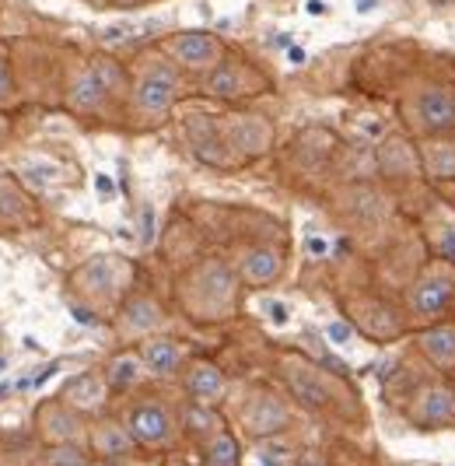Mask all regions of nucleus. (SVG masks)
I'll list each match as a JSON object with an SVG mask.
<instances>
[{
    "instance_id": "22",
    "label": "nucleus",
    "mask_w": 455,
    "mask_h": 466,
    "mask_svg": "<svg viewBox=\"0 0 455 466\" xmlns=\"http://www.w3.org/2000/svg\"><path fill=\"white\" fill-rule=\"evenodd\" d=\"M144 372V361H140V354H119L113 358V365H109V386L113 390H130L136 379Z\"/></svg>"
},
{
    "instance_id": "27",
    "label": "nucleus",
    "mask_w": 455,
    "mask_h": 466,
    "mask_svg": "<svg viewBox=\"0 0 455 466\" xmlns=\"http://www.w3.org/2000/svg\"><path fill=\"white\" fill-rule=\"evenodd\" d=\"M0 221H28V208H25L22 193L0 183Z\"/></svg>"
},
{
    "instance_id": "30",
    "label": "nucleus",
    "mask_w": 455,
    "mask_h": 466,
    "mask_svg": "<svg viewBox=\"0 0 455 466\" xmlns=\"http://www.w3.org/2000/svg\"><path fill=\"white\" fill-rule=\"evenodd\" d=\"M434 249L441 253L445 259H455V221L434 228Z\"/></svg>"
},
{
    "instance_id": "39",
    "label": "nucleus",
    "mask_w": 455,
    "mask_h": 466,
    "mask_svg": "<svg viewBox=\"0 0 455 466\" xmlns=\"http://www.w3.org/2000/svg\"><path fill=\"white\" fill-rule=\"evenodd\" d=\"M113 4H140V0H113Z\"/></svg>"
},
{
    "instance_id": "7",
    "label": "nucleus",
    "mask_w": 455,
    "mask_h": 466,
    "mask_svg": "<svg viewBox=\"0 0 455 466\" xmlns=\"http://www.w3.org/2000/svg\"><path fill=\"white\" fill-rule=\"evenodd\" d=\"M284 382L291 386V393L298 397V403H305V407H312V410H322V407H329L333 403V390H329V382L322 379L316 365H308V361H284Z\"/></svg>"
},
{
    "instance_id": "4",
    "label": "nucleus",
    "mask_w": 455,
    "mask_h": 466,
    "mask_svg": "<svg viewBox=\"0 0 455 466\" xmlns=\"http://www.w3.org/2000/svg\"><path fill=\"white\" fill-rule=\"evenodd\" d=\"M126 428L136 439V445H165L176 431L172 410L158 400H140L126 414Z\"/></svg>"
},
{
    "instance_id": "9",
    "label": "nucleus",
    "mask_w": 455,
    "mask_h": 466,
    "mask_svg": "<svg viewBox=\"0 0 455 466\" xmlns=\"http://www.w3.org/2000/svg\"><path fill=\"white\" fill-rule=\"evenodd\" d=\"M225 390H228L225 372L217 365H210V361L189 365V372H186V393L197 400V403L214 407L217 400H225Z\"/></svg>"
},
{
    "instance_id": "15",
    "label": "nucleus",
    "mask_w": 455,
    "mask_h": 466,
    "mask_svg": "<svg viewBox=\"0 0 455 466\" xmlns=\"http://www.w3.org/2000/svg\"><path fill=\"white\" fill-rule=\"evenodd\" d=\"M231 147H238L242 155H263L270 147V127L256 116H242L231 123Z\"/></svg>"
},
{
    "instance_id": "32",
    "label": "nucleus",
    "mask_w": 455,
    "mask_h": 466,
    "mask_svg": "<svg viewBox=\"0 0 455 466\" xmlns=\"http://www.w3.org/2000/svg\"><path fill=\"white\" fill-rule=\"evenodd\" d=\"M308 253H312V257H326V253H329V242H326V238H308Z\"/></svg>"
},
{
    "instance_id": "40",
    "label": "nucleus",
    "mask_w": 455,
    "mask_h": 466,
    "mask_svg": "<svg viewBox=\"0 0 455 466\" xmlns=\"http://www.w3.org/2000/svg\"><path fill=\"white\" fill-rule=\"evenodd\" d=\"M4 369H7V361H4V358H0V372H4Z\"/></svg>"
},
{
    "instance_id": "31",
    "label": "nucleus",
    "mask_w": 455,
    "mask_h": 466,
    "mask_svg": "<svg viewBox=\"0 0 455 466\" xmlns=\"http://www.w3.org/2000/svg\"><path fill=\"white\" fill-rule=\"evenodd\" d=\"M326 337H329V344L343 348V344H347V340L354 337V327H350V323H340V319H337V323H329V327H326Z\"/></svg>"
},
{
    "instance_id": "36",
    "label": "nucleus",
    "mask_w": 455,
    "mask_h": 466,
    "mask_svg": "<svg viewBox=\"0 0 455 466\" xmlns=\"http://www.w3.org/2000/svg\"><path fill=\"white\" fill-rule=\"evenodd\" d=\"M354 7H358L361 15H368V11H375V7H379V0H354Z\"/></svg>"
},
{
    "instance_id": "34",
    "label": "nucleus",
    "mask_w": 455,
    "mask_h": 466,
    "mask_svg": "<svg viewBox=\"0 0 455 466\" xmlns=\"http://www.w3.org/2000/svg\"><path fill=\"white\" fill-rule=\"evenodd\" d=\"M11 95V77H7V70H4V64H0V102Z\"/></svg>"
},
{
    "instance_id": "28",
    "label": "nucleus",
    "mask_w": 455,
    "mask_h": 466,
    "mask_svg": "<svg viewBox=\"0 0 455 466\" xmlns=\"http://www.w3.org/2000/svg\"><path fill=\"white\" fill-rule=\"evenodd\" d=\"M91 70H95V77L106 85V92L109 95H116V92H123V85H126V74H123V67L119 64H113V60H95L91 64Z\"/></svg>"
},
{
    "instance_id": "18",
    "label": "nucleus",
    "mask_w": 455,
    "mask_h": 466,
    "mask_svg": "<svg viewBox=\"0 0 455 466\" xmlns=\"http://www.w3.org/2000/svg\"><path fill=\"white\" fill-rule=\"evenodd\" d=\"M161 305L155 299H147V295H136L126 302L123 309V329H130V333H151V329L161 327Z\"/></svg>"
},
{
    "instance_id": "16",
    "label": "nucleus",
    "mask_w": 455,
    "mask_h": 466,
    "mask_svg": "<svg viewBox=\"0 0 455 466\" xmlns=\"http://www.w3.org/2000/svg\"><path fill=\"white\" fill-rule=\"evenodd\" d=\"M420 168L438 179V183H445V179H455V144L452 140H428L424 147H420Z\"/></svg>"
},
{
    "instance_id": "6",
    "label": "nucleus",
    "mask_w": 455,
    "mask_h": 466,
    "mask_svg": "<svg viewBox=\"0 0 455 466\" xmlns=\"http://www.w3.org/2000/svg\"><path fill=\"white\" fill-rule=\"evenodd\" d=\"M242 424H246V431L256 435V439H270V435L284 431L291 424V410H288L284 400L273 397V393H256L242 407Z\"/></svg>"
},
{
    "instance_id": "1",
    "label": "nucleus",
    "mask_w": 455,
    "mask_h": 466,
    "mask_svg": "<svg viewBox=\"0 0 455 466\" xmlns=\"http://www.w3.org/2000/svg\"><path fill=\"white\" fill-rule=\"evenodd\" d=\"M455 299L452 270H428L410 288V312L417 319H438Z\"/></svg>"
},
{
    "instance_id": "20",
    "label": "nucleus",
    "mask_w": 455,
    "mask_h": 466,
    "mask_svg": "<svg viewBox=\"0 0 455 466\" xmlns=\"http://www.w3.org/2000/svg\"><path fill=\"white\" fill-rule=\"evenodd\" d=\"M67 400L74 403V407L91 410V407H98V403L106 400V382L95 379V375H81V379H74V382L67 386Z\"/></svg>"
},
{
    "instance_id": "19",
    "label": "nucleus",
    "mask_w": 455,
    "mask_h": 466,
    "mask_svg": "<svg viewBox=\"0 0 455 466\" xmlns=\"http://www.w3.org/2000/svg\"><path fill=\"white\" fill-rule=\"evenodd\" d=\"M200 288H204L207 302H228L231 291H235V278H231V270H228L225 263L210 259L200 270Z\"/></svg>"
},
{
    "instance_id": "13",
    "label": "nucleus",
    "mask_w": 455,
    "mask_h": 466,
    "mask_svg": "<svg viewBox=\"0 0 455 466\" xmlns=\"http://www.w3.org/2000/svg\"><path fill=\"white\" fill-rule=\"evenodd\" d=\"M417 348L420 354L438 365V369H455V327L452 323H438V327L424 329L417 337Z\"/></svg>"
},
{
    "instance_id": "21",
    "label": "nucleus",
    "mask_w": 455,
    "mask_h": 466,
    "mask_svg": "<svg viewBox=\"0 0 455 466\" xmlns=\"http://www.w3.org/2000/svg\"><path fill=\"white\" fill-rule=\"evenodd\" d=\"M207 92L217 95V98H235V95L246 92V85H242V70L238 67H214V74L207 77Z\"/></svg>"
},
{
    "instance_id": "10",
    "label": "nucleus",
    "mask_w": 455,
    "mask_h": 466,
    "mask_svg": "<svg viewBox=\"0 0 455 466\" xmlns=\"http://www.w3.org/2000/svg\"><path fill=\"white\" fill-rule=\"evenodd\" d=\"M379 168L389 179H407V176H413L420 168V151H413L410 140L392 137L379 147Z\"/></svg>"
},
{
    "instance_id": "38",
    "label": "nucleus",
    "mask_w": 455,
    "mask_h": 466,
    "mask_svg": "<svg viewBox=\"0 0 455 466\" xmlns=\"http://www.w3.org/2000/svg\"><path fill=\"white\" fill-rule=\"evenodd\" d=\"M7 137V123H4V119H0V140Z\"/></svg>"
},
{
    "instance_id": "26",
    "label": "nucleus",
    "mask_w": 455,
    "mask_h": 466,
    "mask_svg": "<svg viewBox=\"0 0 455 466\" xmlns=\"http://www.w3.org/2000/svg\"><path fill=\"white\" fill-rule=\"evenodd\" d=\"M49 420H53V424H46V431H49L56 442H77L81 424H77L74 414H67V410H49Z\"/></svg>"
},
{
    "instance_id": "24",
    "label": "nucleus",
    "mask_w": 455,
    "mask_h": 466,
    "mask_svg": "<svg viewBox=\"0 0 455 466\" xmlns=\"http://www.w3.org/2000/svg\"><path fill=\"white\" fill-rule=\"evenodd\" d=\"M46 466H91V460L77 442H56L46 456Z\"/></svg>"
},
{
    "instance_id": "23",
    "label": "nucleus",
    "mask_w": 455,
    "mask_h": 466,
    "mask_svg": "<svg viewBox=\"0 0 455 466\" xmlns=\"http://www.w3.org/2000/svg\"><path fill=\"white\" fill-rule=\"evenodd\" d=\"M235 463H238V442H235V435L217 431V435L207 442L204 466H235Z\"/></svg>"
},
{
    "instance_id": "2",
    "label": "nucleus",
    "mask_w": 455,
    "mask_h": 466,
    "mask_svg": "<svg viewBox=\"0 0 455 466\" xmlns=\"http://www.w3.org/2000/svg\"><path fill=\"white\" fill-rule=\"evenodd\" d=\"M176 92H179V74L168 64H155V67L144 70V77L136 81L134 102L144 116H161L176 102Z\"/></svg>"
},
{
    "instance_id": "25",
    "label": "nucleus",
    "mask_w": 455,
    "mask_h": 466,
    "mask_svg": "<svg viewBox=\"0 0 455 466\" xmlns=\"http://www.w3.org/2000/svg\"><path fill=\"white\" fill-rule=\"evenodd\" d=\"M155 28V22H144V25H134V22H123V25H109V28H102L98 32V39L102 43H134V39H140V35H147Z\"/></svg>"
},
{
    "instance_id": "37",
    "label": "nucleus",
    "mask_w": 455,
    "mask_h": 466,
    "mask_svg": "<svg viewBox=\"0 0 455 466\" xmlns=\"http://www.w3.org/2000/svg\"><path fill=\"white\" fill-rule=\"evenodd\" d=\"M288 60H291V64H305V49H291V53H288Z\"/></svg>"
},
{
    "instance_id": "3",
    "label": "nucleus",
    "mask_w": 455,
    "mask_h": 466,
    "mask_svg": "<svg viewBox=\"0 0 455 466\" xmlns=\"http://www.w3.org/2000/svg\"><path fill=\"white\" fill-rule=\"evenodd\" d=\"M413 113H417V123L424 127V134L445 137L455 130V92L428 85L413 95Z\"/></svg>"
},
{
    "instance_id": "29",
    "label": "nucleus",
    "mask_w": 455,
    "mask_h": 466,
    "mask_svg": "<svg viewBox=\"0 0 455 466\" xmlns=\"http://www.w3.org/2000/svg\"><path fill=\"white\" fill-rule=\"evenodd\" d=\"M186 424H189V431L204 435V431H214L217 418H214V410H210L207 403H197V400H193V407L186 410Z\"/></svg>"
},
{
    "instance_id": "8",
    "label": "nucleus",
    "mask_w": 455,
    "mask_h": 466,
    "mask_svg": "<svg viewBox=\"0 0 455 466\" xmlns=\"http://www.w3.org/2000/svg\"><path fill=\"white\" fill-rule=\"evenodd\" d=\"M168 53L189 70H207L221 60V43L207 32H182L168 43Z\"/></svg>"
},
{
    "instance_id": "17",
    "label": "nucleus",
    "mask_w": 455,
    "mask_h": 466,
    "mask_svg": "<svg viewBox=\"0 0 455 466\" xmlns=\"http://www.w3.org/2000/svg\"><path fill=\"white\" fill-rule=\"evenodd\" d=\"M106 98H109V92H106V85L95 77V70H85L77 81H74V88H70L67 95V106L70 109H77V113H95V109H102L106 106Z\"/></svg>"
},
{
    "instance_id": "14",
    "label": "nucleus",
    "mask_w": 455,
    "mask_h": 466,
    "mask_svg": "<svg viewBox=\"0 0 455 466\" xmlns=\"http://www.w3.org/2000/svg\"><path fill=\"white\" fill-rule=\"evenodd\" d=\"M91 445H95L98 456L116 460V456H126L136 445V439L130 435V428L119 424V420H98V424L91 428Z\"/></svg>"
},
{
    "instance_id": "33",
    "label": "nucleus",
    "mask_w": 455,
    "mask_h": 466,
    "mask_svg": "<svg viewBox=\"0 0 455 466\" xmlns=\"http://www.w3.org/2000/svg\"><path fill=\"white\" fill-rule=\"evenodd\" d=\"M95 187H98L102 197H113V179L109 176H95Z\"/></svg>"
},
{
    "instance_id": "11",
    "label": "nucleus",
    "mask_w": 455,
    "mask_h": 466,
    "mask_svg": "<svg viewBox=\"0 0 455 466\" xmlns=\"http://www.w3.org/2000/svg\"><path fill=\"white\" fill-rule=\"evenodd\" d=\"M182 348L176 340H168V337H151V340H144V348H140V361H144V369L151 375H176L182 369Z\"/></svg>"
},
{
    "instance_id": "5",
    "label": "nucleus",
    "mask_w": 455,
    "mask_h": 466,
    "mask_svg": "<svg viewBox=\"0 0 455 466\" xmlns=\"http://www.w3.org/2000/svg\"><path fill=\"white\" fill-rule=\"evenodd\" d=\"M410 418L420 428H445L455 420V390L445 382H428L417 390L413 407H410Z\"/></svg>"
},
{
    "instance_id": "12",
    "label": "nucleus",
    "mask_w": 455,
    "mask_h": 466,
    "mask_svg": "<svg viewBox=\"0 0 455 466\" xmlns=\"http://www.w3.org/2000/svg\"><path fill=\"white\" fill-rule=\"evenodd\" d=\"M280 270H284V259H280V253L270 249V246H256V249H249L246 259H242V267H238L242 280H246V284H256V288L273 284V280L280 278Z\"/></svg>"
},
{
    "instance_id": "35",
    "label": "nucleus",
    "mask_w": 455,
    "mask_h": 466,
    "mask_svg": "<svg viewBox=\"0 0 455 466\" xmlns=\"http://www.w3.org/2000/svg\"><path fill=\"white\" fill-rule=\"evenodd\" d=\"M270 309H273V312H270L273 323H284V319H288V312H284V305H280V302H273Z\"/></svg>"
}]
</instances>
